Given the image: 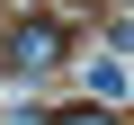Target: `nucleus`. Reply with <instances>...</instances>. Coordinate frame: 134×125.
I'll return each instance as SVG.
<instances>
[{
  "label": "nucleus",
  "instance_id": "obj_1",
  "mask_svg": "<svg viewBox=\"0 0 134 125\" xmlns=\"http://www.w3.org/2000/svg\"><path fill=\"white\" fill-rule=\"evenodd\" d=\"M0 62H9V81H54L63 62H72V27L54 9H36V18H18L0 36Z\"/></svg>",
  "mask_w": 134,
  "mask_h": 125
},
{
  "label": "nucleus",
  "instance_id": "obj_2",
  "mask_svg": "<svg viewBox=\"0 0 134 125\" xmlns=\"http://www.w3.org/2000/svg\"><path fill=\"white\" fill-rule=\"evenodd\" d=\"M45 125H116V116H98V107H72V116H45Z\"/></svg>",
  "mask_w": 134,
  "mask_h": 125
},
{
  "label": "nucleus",
  "instance_id": "obj_3",
  "mask_svg": "<svg viewBox=\"0 0 134 125\" xmlns=\"http://www.w3.org/2000/svg\"><path fill=\"white\" fill-rule=\"evenodd\" d=\"M107 45H116V54H134V18H107Z\"/></svg>",
  "mask_w": 134,
  "mask_h": 125
}]
</instances>
